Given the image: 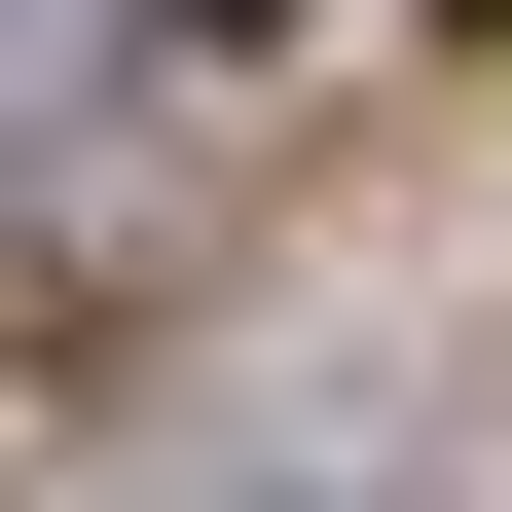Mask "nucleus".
Instances as JSON below:
<instances>
[{"instance_id": "f257e3e1", "label": "nucleus", "mask_w": 512, "mask_h": 512, "mask_svg": "<svg viewBox=\"0 0 512 512\" xmlns=\"http://www.w3.org/2000/svg\"><path fill=\"white\" fill-rule=\"evenodd\" d=\"M476 37H512V0H476Z\"/></svg>"}]
</instances>
